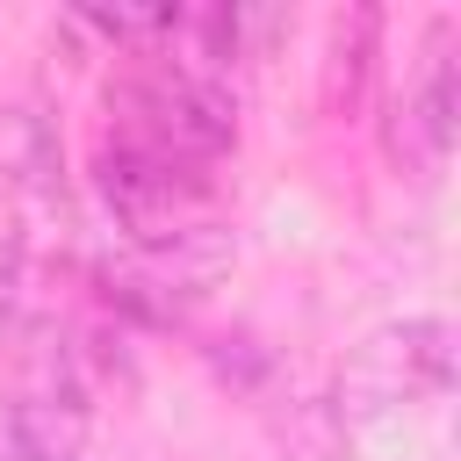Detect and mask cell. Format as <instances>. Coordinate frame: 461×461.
Wrapping results in <instances>:
<instances>
[{
    "instance_id": "cell-1",
    "label": "cell",
    "mask_w": 461,
    "mask_h": 461,
    "mask_svg": "<svg viewBox=\"0 0 461 461\" xmlns=\"http://www.w3.org/2000/svg\"><path fill=\"white\" fill-rule=\"evenodd\" d=\"M447 382H454V324L403 317V324H382L353 346V360L339 367L331 411H339V425H367V418H389L403 403L439 396Z\"/></svg>"
},
{
    "instance_id": "cell-2",
    "label": "cell",
    "mask_w": 461,
    "mask_h": 461,
    "mask_svg": "<svg viewBox=\"0 0 461 461\" xmlns=\"http://www.w3.org/2000/svg\"><path fill=\"white\" fill-rule=\"evenodd\" d=\"M230 259H238L230 230H216V223H187V230H173V238L137 245L130 259H115V267H108V295H115L122 310L166 324V317H180L194 295H209V288L230 274Z\"/></svg>"
},
{
    "instance_id": "cell-3",
    "label": "cell",
    "mask_w": 461,
    "mask_h": 461,
    "mask_svg": "<svg viewBox=\"0 0 461 461\" xmlns=\"http://www.w3.org/2000/svg\"><path fill=\"white\" fill-rule=\"evenodd\" d=\"M101 202H108V216L137 238V245H158V238H173V230H187V223H202L194 209H202V173L194 166H180V158H166V151H144V144H130V137H115L108 151H101Z\"/></svg>"
},
{
    "instance_id": "cell-4",
    "label": "cell",
    "mask_w": 461,
    "mask_h": 461,
    "mask_svg": "<svg viewBox=\"0 0 461 461\" xmlns=\"http://www.w3.org/2000/svg\"><path fill=\"white\" fill-rule=\"evenodd\" d=\"M86 454V396L72 382L29 389L0 411V461H79Z\"/></svg>"
},
{
    "instance_id": "cell-5",
    "label": "cell",
    "mask_w": 461,
    "mask_h": 461,
    "mask_svg": "<svg viewBox=\"0 0 461 461\" xmlns=\"http://www.w3.org/2000/svg\"><path fill=\"white\" fill-rule=\"evenodd\" d=\"M454 151V58H432L425 79L411 94H396V122H389V158L411 166L418 180H432Z\"/></svg>"
},
{
    "instance_id": "cell-6",
    "label": "cell",
    "mask_w": 461,
    "mask_h": 461,
    "mask_svg": "<svg viewBox=\"0 0 461 461\" xmlns=\"http://www.w3.org/2000/svg\"><path fill=\"white\" fill-rule=\"evenodd\" d=\"M0 173L29 194H58V144L36 108H0Z\"/></svg>"
},
{
    "instance_id": "cell-7",
    "label": "cell",
    "mask_w": 461,
    "mask_h": 461,
    "mask_svg": "<svg viewBox=\"0 0 461 461\" xmlns=\"http://www.w3.org/2000/svg\"><path fill=\"white\" fill-rule=\"evenodd\" d=\"M367 50H375V7L339 14V29H331V72H324V108H339V101H353V94H360Z\"/></svg>"
},
{
    "instance_id": "cell-8",
    "label": "cell",
    "mask_w": 461,
    "mask_h": 461,
    "mask_svg": "<svg viewBox=\"0 0 461 461\" xmlns=\"http://www.w3.org/2000/svg\"><path fill=\"white\" fill-rule=\"evenodd\" d=\"M281 454H288V461H353V454H346V425H339L331 403L288 411V418H281Z\"/></svg>"
}]
</instances>
